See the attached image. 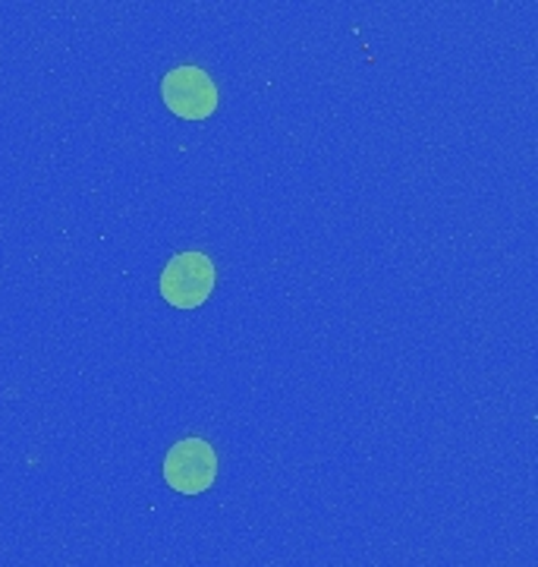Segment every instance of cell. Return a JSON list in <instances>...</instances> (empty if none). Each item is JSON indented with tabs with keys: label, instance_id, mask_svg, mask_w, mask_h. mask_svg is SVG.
<instances>
[{
	"label": "cell",
	"instance_id": "2",
	"mask_svg": "<svg viewBox=\"0 0 538 567\" xmlns=\"http://www.w3.org/2000/svg\"><path fill=\"white\" fill-rule=\"evenodd\" d=\"M215 476H218V454L205 439H183L167 451L164 480L174 492L199 495L205 488H211Z\"/></svg>",
	"mask_w": 538,
	"mask_h": 567
},
{
	"label": "cell",
	"instance_id": "1",
	"mask_svg": "<svg viewBox=\"0 0 538 567\" xmlns=\"http://www.w3.org/2000/svg\"><path fill=\"white\" fill-rule=\"evenodd\" d=\"M215 290V265L205 252H179L161 271V293L177 309H196Z\"/></svg>",
	"mask_w": 538,
	"mask_h": 567
},
{
	"label": "cell",
	"instance_id": "3",
	"mask_svg": "<svg viewBox=\"0 0 538 567\" xmlns=\"http://www.w3.org/2000/svg\"><path fill=\"white\" fill-rule=\"evenodd\" d=\"M161 92H164V104L186 121H201V117H211L215 107H218V89L211 76L201 70V66H177L170 70L164 82H161Z\"/></svg>",
	"mask_w": 538,
	"mask_h": 567
}]
</instances>
